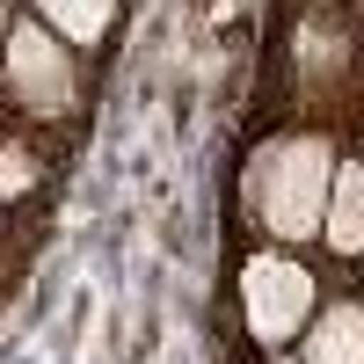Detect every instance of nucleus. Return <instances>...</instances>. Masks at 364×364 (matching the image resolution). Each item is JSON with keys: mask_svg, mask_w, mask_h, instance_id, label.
Returning <instances> with one entry per match:
<instances>
[{"mask_svg": "<svg viewBox=\"0 0 364 364\" xmlns=\"http://www.w3.org/2000/svg\"><path fill=\"white\" fill-rule=\"evenodd\" d=\"M336 139L328 132H277L255 146L248 161V182H240V197H248V219L262 233V248H306L321 240V211H328V182H336Z\"/></svg>", "mask_w": 364, "mask_h": 364, "instance_id": "f257e3e1", "label": "nucleus"}, {"mask_svg": "<svg viewBox=\"0 0 364 364\" xmlns=\"http://www.w3.org/2000/svg\"><path fill=\"white\" fill-rule=\"evenodd\" d=\"M233 299H240L248 343L269 357V350H291L306 336V321L321 314V277H314V262H299L291 248H255V255H240Z\"/></svg>", "mask_w": 364, "mask_h": 364, "instance_id": "f03ea898", "label": "nucleus"}, {"mask_svg": "<svg viewBox=\"0 0 364 364\" xmlns=\"http://www.w3.org/2000/svg\"><path fill=\"white\" fill-rule=\"evenodd\" d=\"M0 102H8L22 124H37V132L66 124L80 109V66L37 15H15L8 44H0Z\"/></svg>", "mask_w": 364, "mask_h": 364, "instance_id": "7ed1b4c3", "label": "nucleus"}, {"mask_svg": "<svg viewBox=\"0 0 364 364\" xmlns=\"http://www.w3.org/2000/svg\"><path fill=\"white\" fill-rule=\"evenodd\" d=\"M299 364H364V299H321V314L299 336Z\"/></svg>", "mask_w": 364, "mask_h": 364, "instance_id": "20e7f679", "label": "nucleus"}, {"mask_svg": "<svg viewBox=\"0 0 364 364\" xmlns=\"http://www.w3.org/2000/svg\"><path fill=\"white\" fill-rule=\"evenodd\" d=\"M321 240L336 262H364V161H336V182H328V211H321Z\"/></svg>", "mask_w": 364, "mask_h": 364, "instance_id": "39448f33", "label": "nucleus"}, {"mask_svg": "<svg viewBox=\"0 0 364 364\" xmlns=\"http://www.w3.org/2000/svg\"><path fill=\"white\" fill-rule=\"evenodd\" d=\"M29 15H37L66 51H95L109 29H117V8H109V0H44V8H29Z\"/></svg>", "mask_w": 364, "mask_h": 364, "instance_id": "423d86ee", "label": "nucleus"}, {"mask_svg": "<svg viewBox=\"0 0 364 364\" xmlns=\"http://www.w3.org/2000/svg\"><path fill=\"white\" fill-rule=\"evenodd\" d=\"M37 190H44V154L29 139L0 132V204H22V197H37Z\"/></svg>", "mask_w": 364, "mask_h": 364, "instance_id": "0eeeda50", "label": "nucleus"}, {"mask_svg": "<svg viewBox=\"0 0 364 364\" xmlns=\"http://www.w3.org/2000/svg\"><path fill=\"white\" fill-rule=\"evenodd\" d=\"M15 15H22V8H0V44H8V29H15Z\"/></svg>", "mask_w": 364, "mask_h": 364, "instance_id": "6e6552de", "label": "nucleus"}, {"mask_svg": "<svg viewBox=\"0 0 364 364\" xmlns=\"http://www.w3.org/2000/svg\"><path fill=\"white\" fill-rule=\"evenodd\" d=\"M357 161H364V154H357Z\"/></svg>", "mask_w": 364, "mask_h": 364, "instance_id": "1a4fd4ad", "label": "nucleus"}]
</instances>
